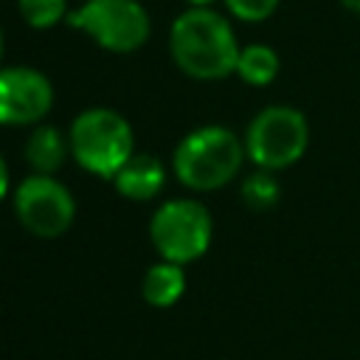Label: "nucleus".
<instances>
[{"mask_svg": "<svg viewBox=\"0 0 360 360\" xmlns=\"http://www.w3.org/2000/svg\"><path fill=\"white\" fill-rule=\"evenodd\" d=\"M22 155L28 160V166L34 169V174H53L62 169L65 158L70 155V141L65 138V132L53 124H37L31 129V135L25 138Z\"/></svg>", "mask_w": 360, "mask_h": 360, "instance_id": "nucleus-10", "label": "nucleus"}, {"mask_svg": "<svg viewBox=\"0 0 360 360\" xmlns=\"http://www.w3.org/2000/svg\"><path fill=\"white\" fill-rule=\"evenodd\" d=\"M186 3H188V8H211L214 0H186Z\"/></svg>", "mask_w": 360, "mask_h": 360, "instance_id": "nucleus-18", "label": "nucleus"}, {"mask_svg": "<svg viewBox=\"0 0 360 360\" xmlns=\"http://www.w3.org/2000/svg\"><path fill=\"white\" fill-rule=\"evenodd\" d=\"M14 214L28 233L53 239L73 225L76 200L53 174H28L14 188Z\"/></svg>", "mask_w": 360, "mask_h": 360, "instance_id": "nucleus-7", "label": "nucleus"}, {"mask_svg": "<svg viewBox=\"0 0 360 360\" xmlns=\"http://www.w3.org/2000/svg\"><path fill=\"white\" fill-rule=\"evenodd\" d=\"M8 194V166H6V160H3V155H0V200Z\"/></svg>", "mask_w": 360, "mask_h": 360, "instance_id": "nucleus-16", "label": "nucleus"}, {"mask_svg": "<svg viewBox=\"0 0 360 360\" xmlns=\"http://www.w3.org/2000/svg\"><path fill=\"white\" fill-rule=\"evenodd\" d=\"M53 107L51 79L34 68H0V124H39Z\"/></svg>", "mask_w": 360, "mask_h": 360, "instance_id": "nucleus-8", "label": "nucleus"}, {"mask_svg": "<svg viewBox=\"0 0 360 360\" xmlns=\"http://www.w3.org/2000/svg\"><path fill=\"white\" fill-rule=\"evenodd\" d=\"M346 11H352V14H360V0H338Z\"/></svg>", "mask_w": 360, "mask_h": 360, "instance_id": "nucleus-17", "label": "nucleus"}, {"mask_svg": "<svg viewBox=\"0 0 360 360\" xmlns=\"http://www.w3.org/2000/svg\"><path fill=\"white\" fill-rule=\"evenodd\" d=\"M17 6L31 28H51L68 20V0H20Z\"/></svg>", "mask_w": 360, "mask_h": 360, "instance_id": "nucleus-14", "label": "nucleus"}, {"mask_svg": "<svg viewBox=\"0 0 360 360\" xmlns=\"http://www.w3.org/2000/svg\"><path fill=\"white\" fill-rule=\"evenodd\" d=\"M0 56H3V31H0Z\"/></svg>", "mask_w": 360, "mask_h": 360, "instance_id": "nucleus-19", "label": "nucleus"}, {"mask_svg": "<svg viewBox=\"0 0 360 360\" xmlns=\"http://www.w3.org/2000/svg\"><path fill=\"white\" fill-rule=\"evenodd\" d=\"M278 53L270 48V45H262V42H253V45H245L239 51V62H236V76L245 82V84H253V87H267L276 76H278Z\"/></svg>", "mask_w": 360, "mask_h": 360, "instance_id": "nucleus-12", "label": "nucleus"}, {"mask_svg": "<svg viewBox=\"0 0 360 360\" xmlns=\"http://www.w3.org/2000/svg\"><path fill=\"white\" fill-rule=\"evenodd\" d=\"M166 180V169L155 155L146 152H135L112 177V186L121 197L135 200V202H146L152 197H158V191L163 188Z\"/></svg>", "mask_w": 360, "mask_h": 360, "instance_id": "nucleus-9", "label": "nucleus"}, {"mask_svg": "<svg viewBox=\"0 0 360 360\" xmlns=\"http://www.w3.org/2000/svg\"><path fill=\"white\" fill-rule=\"evenodd\" d=\"M245 141L228 127L208 124L191 129L172 155V172L186 188L217 191L228 186L245 163Z\"/></svg>", "mask_w": 360, "mask_h": 360, "instance_id": "nucleus-2", "label": "nucleus"}, {"mask_svg": "<svg viewBox=\"0 0 360 360\" xmlns=\"http://www.w3.org/2000/svg\"><path fill=\"white\" fill-rule=\"evenodd\" d=\"M278 197H281V186H278V180H276L273 172L259 169V172L248 174L245 183H242V200H245V205L253 208V211H267V208H273V205L278 202Z\"/></svg>", "mask_w": 360, "mask_h": 360, "instance_id": "nucleus-13", "label": "nucleus"}, {"mask_svg": "<svg viewBox=\"0 0 360 360\" xmlns=\"http://www.w3.org/2000/svg\"><path fill=\"white\" fill-rule=\"evenodd\" d=\"M68 25L84 31L96 45L112 53L138 51L152 31L149 14L138 0H84L68 11Z\"/></svg>", "mask_w": 360, "mask_h": 360, "instance_id": "nucleus-6", "label": "nucleus"}, {"mask_svg": "<svg viewBox=\"0 0 360 360\" xmlns=\"http://www.w3.org/2000/svg\"><path fill=\"white\" fill-rule=\"evenodd\" d=\"M174 65L200 82H217L236 73L239 42L231 22L214 8H186L169 31Z\"/></svg>", "mask_w": 360, "mask_h": 360, "instance_id": "nucleus-1", "label": "nucleus"}, {"mask_svg": "<svg viewBox=\"0 0 360 360\" xmlns=\"http://www.w3.org/2000/svg\"><path fill=\"white\" fill-rule=\"evenodd\" d=\"M70 158L90 174L112 180L118 169L135 155V135L129 121L110 107L82 110L68 132Z\"/></svg>", "mask_w": 360, "mask_h": 360, "instance_id": "nucleus-3", "label": "nucleus"}, {"mask_svg": "<svg viewBox=\"0 0 360 360\" xmlns=\"http://www.w3.org/2000/svg\"><path fill=\"white\" fill-rule=\"evenodd\" d=\"M281 0H225V8L242 22H262L276 14Z\"/></svg>", "mask_w": 360, "mask_h": 360, "instance_id": "nucleus-15", "label": "nucleus"}, {"mask_svg": "<svg viewBox=\"0 0 360 360\" xmlns=\"http://www.w3.org/2000/svg\"><path fill=\"white\" fill-rule=\"evenodd\" d=\"M214 219L211 211L197 200H169L163 202L149 219V239L152 248L160 253L163 262L191 264L211 248Z\"/></svg>", "mask_w": 360, "mask_h": 360, "instance_id": "nucleus-5", "label": "nucleus"}, {"mask_svg": "<svg viewBox=\"0 0 360 360\" xmlns=\"http://www.w3.org/2000/svg\"><path fill=\"white\" fill-rule=\"evenodd\" d=\"M242 141L256 169L281 172L304 158L309 146V121L298 107L270 104L250 118Z\"/></svg>", "mask_w": 360, "mask_h": 360, "instance_id": "nucleus-4", "label": "nucleus"}, {"mask_svg": "<svg viewBox=\"0 0 360 360\" xmlns=\"http://www.w3.org/2000/svg\"><path fill=\"white\" fill-rule=\"evenodd\" d=\"M186 292V273H183V264H174V262H158L152 264L146 273H143V281H141V295L149 307H158V309H166V307H174Z\"/></svg>", "mask_w": 360, "mask_h": 360, "instance_id": "nucleus-11", "label": "nucleus"}]
</instances>
